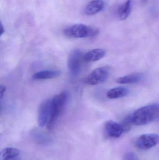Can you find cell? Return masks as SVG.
Instances as JSON below:
<instances>
[{"label":"cell","mask_w":159,"mask_h":160,"mask_svg":"<svg viewBox=\"0 0 159 160\" xmlns=\"http://www.w3.org/2000/svg\"><path fill=\"white\" fill-rule=\"evenodd\" d=\"M0 29H1V36H2V35L4 33L5 29L4 28V26H3L2 24V22H1V25H0Z\"/></svg>","instance_id":"obj_18"},{"label":"cell","mask_w":159,"mask_h":160,"mask_svg":"<svg viewBox=\"0 0 159 160\" xmlns=\"http://www.w3.org/2000/svg\"><path fill=\"white\" fill-rule=\"evenodd\" d=\"M159 113V105L151 104L139 108L133 113L126 117L125 120L131 126H143L155 120Z\"/></svg>","instance_id":"obj_1"},{"label":"cell","mask_w":159,"mask_h":160,"mask_svg":"<svg viewBox=\"0 0 159 160\" xmlns=\"http://www.w3.org/2000/svg\"><path fill=\"white\" fill-rule=\"evenodd\" d=\"M129 93V90L124 87H118L109 90L106 94L110 99H116L126 97Z\"/></svg>","instance_id":"obj_14"},{"label":"cell","mask_w":159,"mask_h":160,"mask_svg":"<svg viewBox=\"0 0 159 160\" xmlns=\"http://www.w3.org/2000/svg\"><path fill=\"white\" fill-rule=\"evenodd\" d=\"M143 79V75L141 73H133L119 78L116 82L119 84H132L139 82Z\"/></svg>","instance_id":"obj_13"},{"label":"cell","mask_w":159,"mask_h":160,"mask_svg":"<svg viewBox=\"0 0 159 160\" xmlns=\"http://www.w3.org/2000/svg\"><path fill=\"white\" fill-rule=\"evenodd\" d=\"M99 33V30L97 28L84 24H74L64 30L65 35L72 38L94 37Z\"/></svg>","instance_id":"obj_3"},{"label":"cell","mask_w":159,"mask_h":160,"mask_svg":"<svg viewBox=\"0 0 159 160\" xmlns=\"http://www.w3.org/2000/svg\"><path fill=\"white\" fill-rule=\"evenodd\" d=\"M6 91V88L4 86L1 84L0 86V98L2 99Z\"/></svg>","instance_id":"obj_17"},{"label":"cell","mask_w":159,"mask_h":160,"mask_svg":"<svg viewBox=\"0 0 159 160\" xmlns=\"http://www.w3.org/2000/svg\"><path fill=\"white\" fill-rule=\"evenodd\" d=\"M51 114V99L42 102L39 106L38 112V123L40 127L47 126Z\"/></svg>","instance_id":"obj_7"},{"label":"cell","mask_w":159,"mask_h":160,"mask_svg":"<svg viewBox=\"0 0 159 160\" xmlns=\"http://www.w3.org/2000/svg\"><path fill=\"white\" fill-rule=\"evenodd\" d=\"M61 72L58 70H44L39 71L33 75L34 80H47L59 77Z\"/></svg>","instance_id":"obj_11"},{"label":"cell","mask_w":159,"mask_h":160,"mask_svg":"<svg viewBox=\"0 0 159 160\" xmlns=\"http://www.w3.org/2000/svg\"><path fill=\"white\" fill-rule=\"evenodd\" d=\"M105 6L103 0H93L91 1L86 6L84 13L87 16H92L101 11Z\"/></svg>","instance_id":"obj_9"},{"label":"cell","mask_w":159,"mask_h":160,"mask_svg":"<svg viewBox=\"0 0 159 160\" xmlns=\"http://www.w3.org/2000/svg\"><path fill=\"white\" fill-rule=\"evenodd\" d=\"M159 144V135L147 133L139 136L135 141V145L141 150H147Z\"/></svg>","instance_id":"obj_5"},{"label":"cell","mask_w":159,"mask_h":160,"mask_svg":"<svg viewBox=\"0 0 159 160\" xmlns=\"http://www.w3.org/2000/svg\"><path fill=\"white\" fill-rule=\"evenodd\" d=\"M20 156L19 150L13 148H7L2 150L1 160H17Z\"/></svg>","instance_id":"obj_12"},{"label":"cell","mask_w":159,"mask_h":160,"mask_svg":"<svg viewBox=\"0 0 159 160\" xmlns=\"http://www.w3.org/2000/svg\"><path fill=\"white\" fill-rule=\"evenodd\" d=\"M106 51L103 49L98 48L91 50L85 53L83 56V61L86 62H96L105 56Z\"/></svg>","instance_id":"obj_10"},{"label":"cell","mask_w":159,"mask_h":160,"mask_svg":"<svg viewBox=\"0 0 159 160\" xmlns=\"http://www.w3.org/2000/svg\"><path fill=\"white\" fill-rule=\"evenodd\" d=\"M123 160H137L136 155L132 152H129L125 154Z\"/></svg>","instance_id":"obj_16"},{"label":"cell","mask_w":159,"mask_h":160,"mask_svg":"<svg viewBox=\"0 0 159 160\" xmlns=\"http://www.w3.org/2000/svg\"><path fill=\"white\" fill-rule=\"evenodd\" d=\"M83 56V52L78 49L73 51L70 54L68 58V66L70 73L73 77L77 76L80 73Z\"/></svg>","instance_id":"obj_4"},{"label":"cell","mask_w":159,"mask_h":160,"mask_svg":"<svg viewBox=\"0 0 159 160\" xmlns=\"http://www.w3.org/2000/svg\"><path fill=\"white\" fill-rule=\"evenodd\" d=\"M105 132L110 138H119L126 131L122 124L113 120H109L105 123Z\"/></svg>","instance_id":"obj_8"},{"label":"cell","mask_w":159,"mask_h":160,"mask_svg":"<svg viewBox=\"0 0 159 160\" xmlns=\"http://www.w3.org/2000/svg\"><path fill=\"white\" fill-rule=\"evenodd\" d=\"M131 0H127L126 2L119 8V15L120 20H125L129 17L131 11Z\"/></svg>","instance_id":"obj_15"},{"label":"cell","mask_w":159,"mask_h":160,"mask_svg":"<svg viewBox=\"0 0 159 160\" xmlns=\"http://www.w3.org/2000/svg\"><path fill=\"white\" fill-rule=\"evenodd\" d=\"M109 69L106 67L96 68L88 75L86 83L89 85H96L104 82L109 76Z\"/></svg>","instance_id":"obj_6"},{"label":"cell","mask_w":159,"mask_h":160,"mask_svg":"<svg viewBox=\"0 0 159 160\" xmlns=\"http://www.w3.org/2000/svg\"><path fill=\"white\" fill-rule=\"evenodd\" d=\"M68 98V92L64 91L55 95L51 98V114L49 122L47 126L48 129H52L55 126L63 111Z\"/></svg>","instance_id":"obj_2"}]
</instances>
